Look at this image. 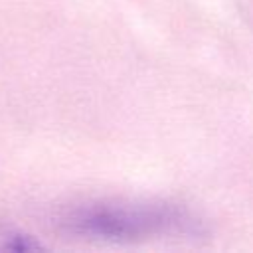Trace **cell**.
I'll use <instances>...</instances> for the list:
<instances>
[{
  "label": "cell",
  "mask_w": 253,
  "mask_h": 253,
  "mask_svg": "<svg viewBox=\"0 0 253 253\" xmlns=\"http://www.w3.org/2000/svg\"><path fill=\"white\" fill-rule=\"evenodd\" d=\"M45 245L38 241L34 235L18 231L14 227L0 225V251H14V253H24V251H40Z\"/></svg>",
  "instance_id": "cell-2"
},
{
  "label": "cell",
  "mask_w": 253,
  "mask_h": 253,
  "mask_svg": "<svg viewBox=\"0 0 253 253\" xmlns=\"http://www.w3.org/2000/svg\"><path fill=\"white\" fill-rule=\"evenodd\" d=\"M57 227L73 237L132 243L164 235H194L200 223L182 206L156 200H95L63 210Z\"/></svg>",
  "instance_id": "cell-1"
}]
</instances>
